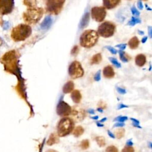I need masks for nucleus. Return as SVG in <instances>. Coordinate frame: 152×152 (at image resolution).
Returning a JSON list of instances; mask_svg holds the SVG:
<instances>
[{
  "label": "nucleus",
  "instance_id": "1",
  "mask_svg": "<svg viewBox=\"0 0 152 152\" xmlns=\"http://www.w3.org/2000/svg\"><path fill=\"white\" fill-rule=\"evenodd\" d=\"M19 54L15 50H11L6 52L1 58L0 62L3 64L5 71L20 76V72L18 66Z\"/></svg>",
  "mask_w": 152,
  "mask_h": 152
},
{
  "label": "nucleus",
  "instance_id": "2",
  "mask_svg": "<svg viewBox=\"0 0 152 152\" xmlns=\"http://www.w3.org/2000/svg\"><path fill=\"white\" fill-rule=\"evenodd\" d=\"M31 34V28L29 25L20 24L12 28L11 37L14 42H20L26 40Z\"/></svg>",
  "mask_w": 152,
  "mask_h": 152
},
{
  "label": "nucleus",
  "instance_id": "3",
  "mask_svg": "<svg viewBox=\"0 0 152 152\" xmlns=\"http://www.w3.org/2000/svg\"><path fill=\"white\" fill-rule=\"evenodd\" d=\"M75 124L69 117H64L60 119L57 125V134L59 137H64L71 134L74 129Z\"/></svg>",
  "mask_w": 152,
  "mask_h": 152
},
{
  "label": "nucleus",
  "instance_id": "4",
  "mask_svg": "<svg viewBox=\"0 0 152 152\" xmlns=\"http://www.w3.org/2000/svg\"><path fill=\"white\" fill-rule=\"evenodd\" d=\"M99 34L93 30H87L84 31L80 36V43L81 46L86 48H90L94 46L97 42Z\"/></svg>",
  "mask_w": 152,
  "mask_h": 152
},
{
  "label": "nucleus",
  "instance_id": "5",
  "mask_svg": "<svg viewBox=\"0 0 152 152\" xmlns=\"http://www.w3.org/2000/svg\"><path fill=\"white\" fill-rule=\"evenodd\" d=\"M43 9L41 7L27 8V10L23 13V18L26 23L34 24L42 18L43 15Z\"/></svg>",
  "mask_w": 152,
  "mask_h": 152
},
{
  "label": "nucleus",
  "instance_id": "6",
  "mask_svg": "<svg viewBox=\"0 0 152 152\" xmlns=\"http://www.w3.org/2000/svg\"><path fill=\"white\" fill-rule=\"evenodd\" d=\"M45 10L47 12L58 15L62 10L65 0H44Z\"/></svg>",
  "mask_w": 152,
  "mask_h": 152
},
{
  "label": "nucleus",
  "instance_id": "7",
  "mask_svg": "<svg viewBox=\"0 0 152 152\" xmlns=\"http://www.w3.org/2000/svg\"><path fill=\"white\" fill-rule=\"evenodd\" d=\"M115 31V25L110 21H104L101 24L97 29V33L103 37L107 38L113 35Z\"/></svg>",
  "mask_w": 152,
  "mask_h": 152
},
{
  "label": "nucleus",
  "instance_id": "8",
  "mask_svg": "<svg viewBox=\"0 0 152 152\" xmlns=\"http://www.w3.org/2000/svg\"><path fill=\"white\" fill-rule=\"evenodd\" d=\"M68 73L72 78L76 79L83 76L84 70L81 64L78 61H75L69 66Z\"/></svg>",
  "mask_w": 152,
  "mask_h": 152
},
{
  "label": "nucleus",
  "instance_id": "9",
  "mask_svg": "<svg viewBox=\"0 0 152 152\" xmlns=\"http://www.w3.org/2000/svg\"><path fill=\"white\" fill-rule=\"evenodd\" d=\"M69 115H71V118L74 122H79L83 121L86 117V112L84 109L74 106L71 107V112Z\"/></svg>",
  "mask_w": 152,
  "mask_h": 152
},
{
  "label": "nucleus",
  "instance_id": "10",
  "mask_svg": "<svg viewBox=\"0 0 152 152\" xmlns=\"http://www.w3.org/2000/svg\"><path fill=\"white\" fill-rule=\"evenodd\" d=\"M106 15V9L103 7H94L91 10V16L97 22L103 21L105 18Z\"/></svg>",
  "mask_w": 152,
  "mask_h": 152
},
{
  "label": "nucleus",
  "instance_id": "11",
  "mask_svg": "<svg viewBox=\"0 0 152 152\" xmlns=\"http://www.w3.org/2000/svg\"><path fill=\"white\" fill-rule=\"evenodd\" d=\"M14 7V0H0V14H10Z\"/></svg>",
  "mask_w": 152,
  "mask_h": 152
},
{
  "label": "nucleus",
  "instance_id": "12",
  "mask_svg": "<svg viewBox=\"0 0 152 152\" xmlns=\"http://www.w3.org/2000/svg\"><path fill=\"white\" fill-rule=\"evenodd\" d=\"M71 112V107L64 101H59L56 106V113L62 117L69 116Z\"/></svg>",
  "mask_w": 152,
  "mask_h": 152
},
{
  "label": "nucleus",
  "instance_id": "13",
  "mask_svg": "<svg viewBox=\"0 0 152 152\" xmlns=\"http://www.w3.org/2000/svg\"><path fill=\"white\" fill-rule=\"evenodd\" d=\"M120 1L121 0H103V4L104 8L110 10L116 7Z\"/></svg>",
  "mask_w": 152,
  "mask_h": 152
},
{
  "label": "nucleus",
  "instance_id": "14",
  "mask_svg": "<svg viewBox=\"0 0 152 152\" xmlns=\"http://www.w3.org/2000/svg\"><path fill=\"white\" fill-rule=\"evenodd\" d=\"M103 76L107 78H111L115 76L114 70L110 65H107L104 68L103 70Z\"/></svg>",
  "mask_w": 152,
  "mask_h": 152
},
{
  "label": "nucleus",
  "instance_id": "15",
  "mask_svg": "<svg viewBox=\"0 0 152 152\" xmlns=\"http://www.w3.org/2000/svg\"><path fill=\"white\" fill-rule=\"evenodd\" d=\"M59 142V136L56 133H52L49 137V138L48 140H47L46 141V143L48 145L50 146V145H52L55 144H56V143H58Z\"/></svg>",
  "mask_w": 152,
  "mask_h": 152
},
{
  "label": "nucleus",
  "instance_id": "16",
  "mask_svg": "<svg viewBox=\"0 0 152 152\" xmlns=\"http://www.w3.org/2000/svg\"><path fill=\"white\" fill-rule=\"evenodd\" d=\"M71 98L75 103H79L82 98L80 91L78 90H73L71 94Z\"/></svg>",
  "mask_w": 152,
  "mask_h": 152
},
{
  "label": "nucleus",
  "instance_id": "17",
  "mask_svg": "<svg viewBox=\"0 0 152 152\" xmlns=\"http://www.w3.org/2000/svg\"><path fill=\"white\" fill-rule=\"evenodd\" d=\"M52 23V19L50 16H46L40 24V28L42 30H48Z\"/></svg>",
  "mask_w": 152,
  "mask_h": 152
},
{
  "label": "nucleus",
  "instance_id": "18",
  "mask_svg": "<svg viewBox=\"0 0 152 152\" xmlns=\"http://www.w3.org/2000/svg\"><path fill=\"white\" fill-rule=\"evenodd\" d=\"M74 88V84L72 81H69L65 84L62 88V91L64 93L67 94L72 92Z\"/></svg>",
  "mask_w": 152,
  "mask_h": 152
},
{
  "label": "nucleus",
  "instance_id": "19",
  "mask_svg": "<svg viewBox=\"0 0 152 152\" xmlns=\"http://www.w3.org/2000/svg\"><path fill=\"white\" fill-rule=\"evenodd\" d=\"M89 20H90V13L87 12L82 17V19L80 23V28H84L86 27L89 23Z\"/></svg>",
  "mask_w": 152,
  "mask_h": 152
},
{
  "label": "nucleus",
  "instance_id": "20",
  "mask_svg": "<svg viewBox=\"0 0 152 152\" xmlns=\"http://www.w3.org/2000/svg\"><path fill=\"white\" fill-rule=\"evenodd\" d=\"M146 62V57L143 54H139L135 57V64L138 66H142Z\"/></svg>",
  "mask_w": 152,
  "mask_h": 152
},
{
  "label": "nucleus",
  "instance_id": "21",
  "mask_svg": "<svg viewBox=\"0 0 152 152\" xmlns=\"http://www.w3.org/2000/svg\"><path fill=\"white\" fill-rule=\"evenodd\" d=\"M84 128L81 125H78L75 128H74L72 134L75 138H78L84 134Z\"/></svg>",
  "mask_w": 152,
  "mask_h": 152
},
{
  "label": "nucleus",
  "instance_id": "22",
  "mask_svg": "<svg viewBox=\"0 0 152 152\" xmlns=\"http://www.w3.org/2000/svg\"><path fill=\"white\" fill-rule=\"evenodd\" d=\"M23 4L27 8H33L37 7L38 0H23Z\"/></svg>",
  "mask_w": 152,
  "mask_h": 152
},
{
  "label": "nucleus",
  "instance_id": "23",
  "mask_svg": "<svg viewBox=\"0 0 152 152\" xmlns=\"http://www.w3.org/2000/svg\"><path fill=\"white\" fill-rule=\"evenodd\" d=\"M139 45V40L137 37H133L130 39L128 42V45L129 48L132 49H137Z\"/></svg>",
  "mask_w": 152,
  "mask_h": 152
},
{
  "label": "nucleus",
  "instance_id": "24",
  "mask_svg": "<svg viewBox=\"0 0 152 152\" xmlns=\"http://www.w3.org/2000/svg\"><path fill=\"white\" fill-rule=\"evenodd\" d=\"M115 135L118 139H121L125 135V130L122 127H119L115 130Z\"/></svg>",
  "mask_w": 152,
  "mask_h": 152
},
{
  "label": "nucleus",
  "instance_id": "25",
  "mask_svg": "<svg viewBox=\"0 0 152 152\" xmlns=\"http://www.w3.org/2000/svg\"><path fill=\"white\" fill-rule=\"evenodd\" d=\"M102 61V56L100 53H97L94 55L91 59V64H98Z\"/></svg>",
  "mask_w": 152,
  "mask_h": 152
},
{
  "label": "nucleus",
  "instance_id": "26",
  "mask_svg": "<svg viewBox=\"0 0 152 152\" xmlns=\"http://www.w3.org/2000/svg\"><path fill=\"white\" fill-rule=\"evenodd\" d=\"M95 140L97 144V145L100 147H103L106 145L105 138L103 136H97L95 138Z\"/></svg>",
  "mask_w": 152,
  "mask_h": 152
},
{
  "label": "nucleus",
  "instance_id": "27",
  "mask_svg": "<svg viewBox=\"0 0 152 152\" xmlns=\"http://www.w3.org/2000/svg\"><path fill=\"white\" fill-rule=\"evenodd\" d=\"M80 147L81 149L83 150H87L89 148L90 146V142L89 140L87 139H85L81 141L80 145Z\"/></svg>",
  "mask_w": 152,
  "mask_h": 152
},
{
  "label": "nucleus",
  "instance_id": "28",
  "mask_svg": "<svg viewBox=\"0 0 152 152\" xmlns=\"http://www.w3.org/2000/svg\"><path fill=\"white\" fill-rule=\"evenodd\" d=\"M119 57H120V59H121V61L124 62H127L129 59L128 58H127L126 55V53L125 52L120 50L119 51Z\"/></svg>",
  "mask_w": 152,
  "mask_h": 152
},
{
  "label": "nucleus",
  "instance_id": "29",
  "mask_svg": "<svg viewBox=\"0 0 152 152\" xmlns=\"http://www.w3.org/2000/svg\"><path fill=\"white\" fill-rule=\"evenodd\" d=\"M141 23V20L139 18H135V17H132L131 20L129 21V22L128 23V24L129 26H133L135 24H136L137 23Z\"/></svg>",
  "mask_w": 152,
  "mask_h": 152
},
{
  "label": "nucleus",
  "instance_id": "30",
  "mask_svg": "<svg viewBox=\"0 0 152 152\" xmlns=\"http://www.w3.org/2000/svg\"><path fill=\"white\" fill-rule=\"evenodd\" d=\"M105 152H119V150L116 146L112 145L107 147Z\"/></svg>",
  "mask_w": 152,
  "mask_h": 152
},
{
  "label": "nucleus",
  "instance_id": "31",
  "mask_svg": "<svg viewBox=\"0 0 152 152\" xmlns=\"http://www.w3.org/2000/svg\"><path fill=\"white\" fill-rule=\"evenodd\" d=\"M135 150L132 146L125 145L122 149L121 152H134Z\"/></svg>",
  "mask_w": 152,
  "mask_h": 152
},
{
  "label": "nucleus",
  "instance_id": "32",
  "mask_svg": "<svg viewBox=\"0 0 152 152\" xmlns=\"http://www.w3.org/2000/svg\"><path fill=\"white\" fill-rule=\"evenodd\" d=\"M109 59L110 61V62L116 67V68H120L121 67V64L119 62H118L117 59L116 58H112V57H110L109 58Z\"/></svg>",
  "mask_w": 152,
  "mask_h": 152
},
{
  "label": "nucleus",
  "instance_id": "33",
  "mask_svg": "<svg viewBox=\"0 0 152 152\" xmlns=\"http://www.w3.org/2000/svg\"><path fill=\"white\" fill-rule=\"evenodd\" d=\"M128 119V117L127 116H118L116 118H115V119H113V121H119V122H124L125 121H126Z\"/></svg>",
  "mask_w": 152,
  "mask_h": 152
},
{
  "label": "nucleus",
  "instance_id": "34",
  "mask_svg": "<svg viewBox=\"0 0 152 152\" xmlns=\"http://www.w3.org/2000/svg\"><path fill=\"white\" fill-rule=\"evenodd\" d=\"M131 12L133 15H137V16H138L140 15V12L135 8V7H132L131 9Z\"/></svg>",
  "mask_w": 152,
  "mask_h": 152
},
{
  "label": "nucleus",
  "instance_id": "35",
  "mask_svg": "<svg viewBox=\"0 0 152 152\" xmlns=\"http://www.w3.org/2000/svg\"><path fill=\"white\" fill-rule=\"evenodd\" d=\"M116 88L117 91H118L119 93L121 94H125V93H126V90H125V89L122 88H121V87H116Z\"/></svg>",
  "mask_w": 152,
  "mask_h": 152
},
{
  "label": "nucleus",
  "instance_id": "36",
  "mask_svg": "<svg viewBox=\"0 0 152 152\" xmlns=\"http://www.w3.org/2000/svg\"><path fill=\"white\" fill-rule=\"evenodd\" d=\"M94 80L96 81H99L100 80V71H98L94 75Z\"/></svg>",
  "mask_w": 152,
  "mask_h": 152
},
{
  "label": "nucleus",
  "instance_id": "37",
  "mask_svg": "<svg viewBox=\"0 0 152 152\" xmlns=\"http://www.w3.org/2000/svg\"><path fill=\"white\" fill-rule=\"evenodd\" d=\"M112 54H116V53H117V51H116V49H115L113 48H112V47H111V46H106V47Z\"/></svg>",
  "mask_w": 152,
  "mask_h": 152
},
{
  "label": "nucleus",
  "instance_id": "38",
  "mask_svg": "<svg viewBox=\"0 0 152 152\" xmlns=\"http://www.w3.org/2000/svg\"><path fill=\"white\" fill-rule=\"evenodd\" d=\"M125 126V124L124 122H117L116 124H115V125H113V127H123Z\"/></svg>",
  "mask_w": 152,
  "mask_h": 152
},
{
  "label": "nucleus",
  "instance_id": "39",
  "mask_svg": "<svg viewBox=\"0 0 152 152\" xmlns=\"http://www.w3.org/2000/svg\"><path fill=\"white\" fill-rule=\"evenodd\" d=\"M126 46V44H119V45H116V46L117 48H120V49H121V50H124V49H125Z\"/></svg>",
  "mask_w": 152,
  "mask_h": 152
},
{
  "label": "nucleus",
  "instance_id": "40",
  "mask_svg": "<svg viewBox=\"0 0 152 152\" xmlns=\"http://www.w3.org/2000/svg\"><path fill=\"white\" fill-rule=\"evenodd\" d=\"M137 6H138V8L140 9V10H142L143 8V5L141 2V1L140 0H139L138 2H137Z\"/></svg>",
  "mask_w": 152,
  "mask_h": 152
},
{
  "label": "nucleus",
  "instance_id": "41",
  "mask_svg": "<svg viewBox=\"0 0 152 152\" xmlns=\"http://www.w3.org/2000/svg\"><path fill=\"white\" fill-rule=\"evenodd\" d=\"M126 107H128V106H126V105H125V104H124L121 103V104H119V106H118V109L119 110V109H122V108H126Z\"/></svg>",
  "mask_w": 152,
  "mask_h": 152
},
{
  "label": "nucleus",
  "instance_id": "42",
  "mask_svg": "<svg viewBox=\"0 0 152 152\" xmlns=\"http://www.w3.org/2000/svg\"><path fill=\"white\" fill-rule=\"evenodd\" d=\"M130 119L133 122L132 123L135 124H137V125H139V124H140V122H139V121L137 120L136 119H135V118H130Z\"/></svg>",
  "mask_w": 152,
  "mask_h": 152
},
{
  "label": "nucleus",
  "instance_id": "43",
  "mask_svg": "<svg viewBox=\"0 0 152 152\" xmlns=\"http://www.w3.org/2000/svg\"><path fill=\"white\" fill-rule=\"evenodd\" d=\"M107 134L109 137H110L112 138H115V135L112 132H111L109 130H107Z\"/></svg>",
  "mask_w": 152,
  "mask_h": 152
},
{
  "label": "nucleus",
  "instance_id": "44",
  "mask_svg": "<svg viewBox=\"0 0 152 152\" xmlns=\"http://www.w3.org/2000/svg\"><path fill=\"white\" fill-rule=\"evenodd\" d=\"M126 145H128V146H132L133 145V142L131 141V139L128 140L126 141Z\"/></svg>",
  "mask_w": 152,
  "mask_h": 152
},
{
  "label": "nucleus",
  "instance_id": "45",
  "mask_svg": "<svg viewBox=\"0 0 152 152\" xmlns=\"http://www.w3.org/2000/svg\"><path fill=\"white\" fill-rule=\"evenodd\" d=\"M148 34L150 37H152V28L151 27H148Z\"/></svg>",
  "mask_w": 152,
  "mask_h": 152
},
{
  "label": "nucleus",
  "instance_id": "46",
  "mask_svg": "<svg viewBox=\"0 0 152 152\" xmlns=\"http://www.w3.org/2000/svg\"><path fill=\"white\" fill-rule=\"evenodd\" d=\"M96 124L97 126L99 127H103L104 126L103 124H100V122H96Z\"/></svg>",
  "mask_w": 152,
  "mask_h": 152
},
{
  "label": "nucleus",
  "instance_id": "47",
  "mask_svg": "<svg viewBox=\"0 0 152 152\" xmlns=\"http://www.w3.org/2000/svg\"><path fill=\"white\" fill-rule=\"evenodd\" d=\"M87 112H88L89 113H90V114H94V110L93 109H89Z\"/></svg>",
  "mask_w": 152,
  "mask_h": 152
},
{
  "label": "nucleus",
  "instance_id": "48",
  "mask_svg": "<svg viewBox=\"0 0 152 152\" xmlns=\"http://www.w3.org/2000/svg\"><path fill=\"white\" fill-rule=\"evenodd\" d=\"M132 125H133L134 126L137 127V128H142V127H141V126H140L139 125H137V124H134V123H132Z\"/></svg>",
  "mask_w": 152,
  "mask_h": 152
},
{
  "label": "nucleus",
  "instance_id": "49",
  "mask_svg": "<svg viewBox=\"0 0 152 152\" xmlns=\"http://www.w3.org/2000/svg\"><path fill=\"white\" fill-rule=\"evenodd\" d=\"M147 40V37H146V36H145V37H144V38H142V39L141 42H142V43H145V42H146V40Z\"/></svg>",
  "mask_w": 152,
  "mask_h": 152
},
{
  "label": "nucleus",
  "instance_id": "50",
  "mask_svg": "<svg viewBox=\"0 0 152 152\" xmlns=\"http://www.w3.org/2000/svg\"><path fill=\"white\" fill-rule=\"evenodd\" d=\"M46 152H58L55 150H52V149H49V150H48Z\"/></svg>",
  "mask_w": 152,
  "mask_h": 152
},
{
  "label": "nucleus",
  "instance_id": "51",
  "mask_svg": "<svg viewBox=\"0 0 152 152\" xmlns=\"http://www.w3.org/2000/svg\"><path fill=\"white\" fill-rule=\"evenodd\" d=\"M106 120H107V118H103L102 119H101V120L99 122H103L106 121Z\"/></svg>",
  "mask_w": 152,
  "mask_h": 152
},
{
  "label": "nucleus",
  "instance_id": "52",
  "mask_svg": "<svg viewBox=\"0 0 152 152\" xmlns=\"http://www.w3.org/2000/svg\"><path fill=\"white\" fill-rule=\"evenodd\" d=\"M91 119H94V120H96V119H99V116H92V117H91Z\"/></svg>",
  "mask_w": 152,
  "mask_h": 152
},
{
  "label": "nucleus",
  "instance_id": "53",
  "mask_svg": "<svg viewBox=\"0 0 152 152\" xmlns=\"http://www.w3.org/2000/svg\"><path fill=\"white\" fill-rule=\"evenodd\" d=\"M97 110L98 111V112H103V109H102L101 108H99V107H98L97 108Z\"/></svg>",
  "mask_w": 152,
  "mask_h": 152
},
{
  "label": "nucleus",
  "instance_id": "54",
  "mask_svg": "<svg viewBox=\"0 0 152 152\" xmlns=\"http://www.w3.org/2000/svg\"><path fill=\"white\" fill-rule=\"evenodd\" d=\"M3 24V20L0 17V25H2Z\"/></svg>",
  "mask_w": 152,
  "mask_h": 152
},
{
  "label": "nucleus",
  "instance_id": "55",
  "mask_svg": "<svg viewBox=\"0 0 152 152\" xmlns=\"http://www.w3.org/2000/svg\"><path fill=\"white\" fill-rule=\"evenodd\" d=\"M138 33H139L140 34H141V35L144 34V32H143V31H140V30H138Z\"/></svg>",
  "mask_w": 152,
  "mask_h": 152
},
{
  "label": "nucleus",
  "instance_id": "56",
  "mask_svg": "<svg viewBox=\"0 0 152 152\" xmlns=\"http://www.w3.org/2000/svg\"><path fill=\"white\" fill-rule=\"evenodd\" d=\"M2 45V39H1V38L0 37V47L1 46V45Z\"/></svg>",
  "mask_w": 152,
  "mask_h": 152
},
{
  "label": "nucleus",
  "instance_id": "57",
  "mask_svg": "<svg viewBox=\"0 0 152 152\" xmlns=\"http://www.w3.org/2000/svg\"><path fill=\"white\" fill-rule=\"evenodd\" d=\"M143 1H147V0H143Z\"/></svg>",
  "mask_w": 152,
  "mask_h": 152
}]
</instances>
